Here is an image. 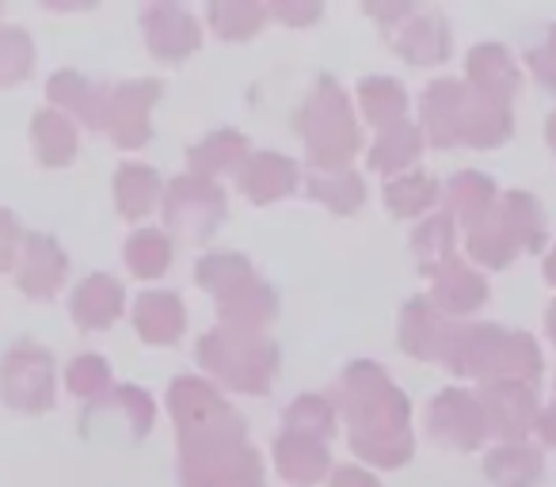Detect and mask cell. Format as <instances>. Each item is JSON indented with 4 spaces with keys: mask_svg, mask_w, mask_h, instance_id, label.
Instances as JSON below:
<instances>
[{
    "mask_svg": "<svg viewBox=\"0 0 556 487\" xmlns=\"http://www.w3.org/2000/svg\"><path fill=\"white\" fill-rule=\"evenodd\" d=\"M168 259H172L168 236L156 229L134 232L130 244H126V264H130V271L138 274V279H156V274L168 267Z\"/></svg>",
    "mask_w": 556,
    "mask_h": 487,
    "instance_id": "cell-35",
    "label": "cell"
},
{
    "mask_svg": "<svg viewBox=\"0 0 556 487\" xmlns=\"http://www.w3.org/2000/svg\"><path fill=\"white\" fill-rule=\"evenodd\" d=\"M287 423H290V431L313 434V438H328L336 426V411L325 396H302L298 403H290Z\"/></svg>",
    "mask_w": 556,
    "mask_h": 487,
    "instance_id": "cell-38",
    "label": "cell"
},
{
    "mask_svg": "<svg viewBox=\"0 0 556 487\" xmlns=\"http://www.w3.org/2000/svg\"><path fill=\"white\" fill-rule=\"evenodd\" d=\"M111 373H108V362H103L100 355H80L77 362L70 366V388L77 396H88V400H96V396L108 388Z\"/></svg>",
    "mask_w": 556,
    "mask_h": 487,
    "instance_id": "cell-40",
    "label": "cell"
},
{
    "mask_svg": "<svg viewBox=\"0 0 556 487\" xmlns=\"http://www.w3.org/2000/svg\"><path fill=\"white\" fill-rule=\"evenodd\" d=\"M298 130L309 141V161L336 168V164H348L358 149V130L351 107L343 100L340 85L336 80H320L313 100L305 103L302 118H298Z\"/></svg>",
    "mask_w": 556,
    "mask_h": 487,
    "instance_id": "cell-4",
    "label": "cell"
},
{
    "mask_svg": "<svg viewBox=\"0 0 556 487\" xmlns=\"http://www.w3.org/2000/svg\"><path fill=\"white\" fill-rule=\"evenodd\" d=\"M20 256H24L16 271L20 290H27V294H35V297H47L62 286L65 267L70 264H65V252L58 248L50 236H24Z\"/></svg>",
    "mask_w": 556,
    "mask_h": 487,
    "instance_id": "cell-14",
    "label": "cell"
},
{
    "mask_svg": "<svg viewBox=\"0 0 556 487\" xmlns=\"http://www.w3.org/2000/svg\"><path fill=\"white\" fill-rule=\"evenodd\" d=\"M210 24H214L225 39H248V35L263 24V9H252V4H244V9H237V4H217V9L210 12Z\"/></svg>",
    "mask_w": 556,
    "mask_h": 487,
    "instance_id": "cell-39",
    "label": "cell"
},
{
    "mask_svg": "<svg viewBox=\"0 0 556 487\" xmlns=\"http://www.w3.org/2000/svg\"><path fill=\"white\" fill-rule=\"evenodd\" d=\"M0 396L20 411H47L54 400V366L35 343H20L0 366Z\"/></svg>",
    "mask_w": 556,
    "mask_h": 487,
    "instance_id": "cell-5",
    "label": "cell"
},
{
    "mask_svg": "<svg viewBox=\"0 0 556 487\" xmlns=\"http://www.w3.org/2000/svg\"><path fill=\"white\" fill-rule=\"evenodd\" d=\"M35 50L31 39L16 27H4L0 31V85H16V80L31 77Z\"/></svg>",
    "mask_w": 556,
    "mask_h": 487,
    "instance_id": "cell-37",
    "label": "cell"
},
{
    "mask_svg": "<svg viewBox=\"0 0 556 487\" xmlns=\"http://www.w3.org/2000/svg\"><path fill=\"white\" fill-rule=\"evenodd\" d=\"M545 133H548V145L556 149V111L548 115V126H545Z\"/></svg>",
    "mask_w": 556,
    "mask_h": 487,
    "instance_id": "cell-46",
    "label": "cell"
},
{
    "mask_svg": "<svg viewBox=\"0 0 556 487\" xmlns=\"http://www.w3.org/2000/svg\"><path fill=\"white\" fill-rule=\"evenodd\" d=\"M16 244H24L16 232V221H12V214H4L0 209V267L12 264V252H16Z\"/></svg>",
    "mask_w": 556,
    "mask_h": 487,
    "instance_id": "cell-42",
    "label": "cell"
},
{
    "mask_svg": "<svg viewBox=\"0 0 556 487\" xmlns=\"http://www.w3.org/2000/svg\"><path fill=\"white\" fill-rule=\"evenodd\" d=\"M500 221L510 232V240L518 244V252H541L548 244L545 209H541V202L533 194L526 191L500 194Z\"/></svg>",
    "mask_w": 556,
    "mask_h": 487,
    "instance_id": "cell-15",
    "label": "cell"
},
{
    "mask_svg": "<svg viewBox=\"0 0 556 487\" xmlns=\"http://www.w3.org/2000/svg\"><path fill=\"white\" fill-rule=\"evenodd\" d=\"M156 171L138 168V164H126L115 176V202L126 217H146L156 202Z\"/></svg>",
    "mask_w": 556,
    "mask_h": 487,
    "instance_id": "cell-33",
    "label": "cell"
},
{
    "mask_svg": "<svg viewBox=\"0 0 556 487\" xmlns=\"http://www.w3.org/2000/svg\"><path fill=\"white\" fill-rule=\"evenodd\" d=\"M469 85L465 80H434L424 95V133L434 145H462L465 115H469Z\"/></svg>",
    "mask_w": 556,
    "mask_h": 487,
    "instance_id": "cell-10",
    "label": "cell"
},
{
    "mask_svg": "<svg viewBox=\"0 0 556 487\" xmlns=\"http://www.w3.org/2000/svg\"><path fill=\"white\" fill-rule=\"evenodd\" d=\"M351 419V446L363 461L381 469H396L412 457V431H408V400L404 393L378 370L374 362H355L343 377Z\"/></svg>",
    "mask_w": 556,
    "mask_h": 487,
    "instance_id": "cell-1",
    "label": "cell"
},
{
    "mask_svg": "<svg viewBox=\"0 0 556 487\" xmlns=\"http://www.w3.org/2000/svg\"><path fill=\"white\" fill-rule=\"evenodd\" d=\"M396 50L408 57L412 65H439L450 57V27L439 12H424L412 16V24L396 35Z\"/></svg>",
    "mask_w": 556,
    "mask_h": 487,
    "instance_id": "cell-18",
    "label": "cell"
},
{
    "mask_svg": "<svg viewBox=\"0 0 556 487\" xmlns=\"http://www.w3.org/2000/svg\"><path fill=\"white\" fill-rule=\"evenodd\" d=\"M161 95V80H130L108 100V126L118 145L134 149L149 138V111Z\"/></svg>",
    "mask_w": 556,
    "mask_h": 487,
    "instance_id": "cell-9",
    "label": "cell"
},
{
    "mask_svg": "<svg viewBox=\"0 0 556 487\" xmlns=\"http://www.w3.org/2000/svg\"><path fill=\"white\" fill-rule=\"evenodd\" d=\"M199 282L206 290H214V294L225 302V297H232L244 286H252L255 279H252V267H248L240 256H210L199 264Z\"/></svg>",
    "mask_w": 556,
    "mask_h": 487,
    "instance_id": "cell-34",
    "label": "cell"
},
{
    "mask_svg": "<svg viewBox=\"0 0 556 487\" xmlns=\"http://www.w3.org/2000/svg\"><path fill=\"white\" fill-rule=\"evenodd\" d=\"M454 236H457L454 214H431L416 229L412 244H416V256H419V264H424L427 274H434L442 264H450V259H454Z\"/></svg>",
    "mask_w": 556,
    "mask_h": 487,
    "instance_id": "cell-27",
    "label": "cell"
},
{
    "mask_svg": "<svg viewBox=\"0 0 556 487\" xmlns=\"http://www.w3.org/2000/svg\"><path fill=\"white\" fill-rule=\"evenodd\" d=\"M123 312V286L108 274H92L73 294V317L80 328H108Z\"/></svg>",
    "mask_w": 556,
    "mask_h": 487,
    "instance_id": "cell-22",
    "label": "cell"
},
{
    "mask_svg": "<svg viewBox=\"0 0 556 487\" xmlns=\"http://www.w3.org/2000/svg\"><path fill=\"white\" fill-rule=\"evenodd\" d=\"M439 198H442L439 179L424 176V171H412V176H401L386 187V206L393 209L396 217H419Z\"/></svg>",
    "mask_w": 556,
    "mask_h": 487,
    "instance_id": "cell-30",
    "label": "cell"
},
{
    "mask_svg": "<svg viewBox=\"0 0 556 487\" xmlns=\"http://www.w3.org/2000/svg\"><path fill=\"white\" fill-rule=\"evenodd\" d=\"M538 434H541V441H545V446H553V449H556V400L548 403V408H541V415H538Z\"/></svg>",
    "mask_w": 556,
    "mask_h": 487,
    "instance_id": "cell-43",
    "label": "cell"
},
{
    "mask_svg": "<svg viewBox=\"0 0 556 487\" xmlns=\"http://www.w3.org/2000/svg\"><path fill=\"white\" fill-rule=\"evenodd\" d=\"M465 85L472 92L488 95V100L510 103L518 88H522V73H518L515 57L507 50L495 47V42H484V47H477L469 54V80Z\"/></svg>",
    "mask_w": 556,
    "mask_h": 487,
    "instance_id": "cell-13",
    "label": "cell"
},
{
    "mask_svg": "<svg viewBox=\"0 0 556 487\" xmlns=\"http://www.w3.org/2000/svg\"><path fill=\"white\" fill-rule=\"evenodd\" d=\"M358 95H363V115L370 118L374 126L389 130V126L404 123V107H408V95H404V88L396 85V80L370 77Z\"/></svg>",
    "mask_w": 556,
    "mask_h": 487,
    "instance_id": "cell-32",
    "label": "cell"
},
{
    "mask_svg": "<svg viewBox=\"0 0 556 487\" xmlns=\"http://www.w3.org/2000/svg\"><path fill=\"white\" fill-rule=\"evenodd\" d=\"M199 362L206 370H214L222 381L237 388H248V393H263L275 377L278 366V350L270 339L255 332H244V328H222V332L206 335L199 343Z\"/></svg>",
    "mask_w": 556,
    "mask_h": 487,
    "instance_id": "cell-3",
    "label": "cell"
},
{
    "mask_svg": "<svg viewBox=\"0 0 556 487\" xmlns=\"http://www.w3.org/2000/svg\"><path fill=\"white\" fill-rule=\"evenodd\" d=\"M480 408H484L488 431L495 438H503V446L526 441L530 431H538V393H533V385H522V381H488L480 388Z\"/></svg>",
    "mask_w": 556,
    "mask_h": 487,
    "instance_id": "cell-7",
    "label": "cell"
},
{
    "mask_svg": "<svg viewBox=\"0 0 556 487\" xmlns=\"http://www.w3.org/2000/svg\"><path fill=\"white\" fill-rule=\"evenodd\" d=\"M278 469L287 472L290 479H313L328 469V449L325 438H313V434L290 431L278 438Z\"/></svg>",
    "mask_w": 556,
    "mask_h": 487,
    "instance_id": "cell-24",
    "label": "cell"
},
{
    "mask_svg": "<svg viewBox=\"0 0 556 487\" xmlns=\"http://www.w3.org/2000/svg\"><path fill=\"white\" fill-rule=\"evenodd\" d=\"M237 179H240V187H244L248 198L270 202V198H282V194L294 191L298 164L278 153H260V156H248V164L240 168Z\"/></svg>",
    "mask_w": 556,
    "mask_h": 487,
    "instance_id": "cell-17",
    "label": "cell"
},
{
    "mask_svg": "<svg viewBox=\"0 0 556 487\" xmlns=\"http://www.w3.org/2000/svg\"><path fill=\"white\" fill-rule=\"evenodd\" d=\"M35 149H39L42 164H70L73 153H77V130L65 115L58 111H39L35 115Z\"/></svg>",
    "mask_w": 556,
    "mask_h": 487,
    "instance_id": "cell-29",
    "label": "cell"
},
{
    "mask_svg": "<svg viewBox=\"0 0 556 487\" xmlns=\"http://www.w3.org/2000/svg\"><path fill=\"white\" fill-rule=\"evenodd\" d=\"M526 65H530V73L541 80V85L556 92V27L548 31V39L541 42L538 50H530V54H526Z\"/></svg>",
    "mask_w": 556,
    "mask_h": 487,
    "instance_id": "cell-41",
    "label": "cell"
},
{
    "mask_svg": "<svg viewBox=\"0 0 556 487\" xmlns=\"http://www.w3.org/2000/svg\"><path fill=\"white\" fill-rule=\"evenodd\" d=\"M446 198H450L454 221H462L465 229H472V225H480L484 217H492L495 206H500V191H495L492 179L480 176V171H462V176H454Z\"/></svg>",
    "mask_w": 556,
    "mask_h": 487,
    "instance_id": "cell-21",
    "label": "cell"
},
{
    "mask_svg": "<svg viewBox=\"0 0 556 487\" xmlns=\"http://www.w3.org/2000/svg\"><path fill=\"white\" fill-rule=\"evenodd\" d=\"M484 472L495 487H533L545 472V457L530 441H510L484 457Z\"/></svg>",
    "mask_w": 556,
    "mask_h": 487,
    "instance_id": "cell-16",
    "label": "cell"
},
{
    "mask_svg": "<svg viewBox=\"0 0 556 487\" xmlns=\"http://www.w3.org/2000/svg\"><path fill=\"white\" fill-rule=\"evenodd\" d=\"M146 39H149V50L161 57H184L199 47V24H194L187 12L179 9H153L146 16Z\"/></svg>",
    "mask_w": 556,
    "mask_h": 487,
    "instance_id": "cell-20",
    "label": "cell"
},
{
    "mask_svg": "<svg viewBox=\"0 0 556 487\" xmlns=\"http://www.w3.org/2000/svg\"><path fill=\"white\" fill-rule=\"evenodd\" d=\"M419 149H424V130H419V126H412V123H396V126H389V130H381V138L374 141L370 168L401 171V168H408V164L416 161Z\"/></svg>",
    "mask_w": 556,
    "mask_h": 487,
    "instance_id": "cell-26",
    "label": "cell"
},
{
    "mask_svg": "<svg viewBox=\"0 0 556 487\" xmlns=\"http://www.w3.org/2000/svg\"><path fill=\"white\" fill-rule=\"evenodd\" d=\"M134 320L149 343H172L184 332V302L176 294H146L138 302Z\"/></svg>",
    "mask_w": 556,
    "mask_h": 487,
    "instance_id": "cell-23",
    "label": "cell"
},
{
    "mask_svg": "<svg viewBox=\"0 0 556 487\" xmlns=\"http://www.w3.org/2000/svg\"><path fill=\"white\" fill-rule=\"evenodd\" d=\"M545 282H548V286H556V248L545 256Z\"/></svg>",
    "mask_w": 556,
    "mask_h": 487,
    "instance_id": "cell-45",
    "label": "cell"
},
{
    "mask_svg": "<svg viewBox=\"0 0 556 487\" xmlns=\"http://www.w3.org/2000/svg\"><path fill=\"white\" fill-rule=\"evenodd\" d=\"M431 279V302L439 305L442 317H469V312H477L488 302V282L472 267H465L457 256L450 264H442Z\"/></svg>",
    "mask_w": 556,
    "mask_h": 487,
    "instance_id": "cell-12",
    "label": "cell"
},
{
    "mask_svg": "<svg viewBox=\"0 0 556 487\" xmlns=\"http://www.w3.org/2000/svg\"><path fill=\"white\" fill-rule=\"evenodd\" d=\"M50 100L73 107L88 126H108V100L100 95V88L80 80L77 73H58L50 80Z\"/></svg>",
    "mask_w": 556,
    "mask_h": 487,
    "instance_id": "cell-28",
    "label": "cell"
},
{
    "mask_svg": "<svg viewBox=\"0 0 556 487\" xmlns=\"http://www.w3.org/2000/svg\"><path fill=\"white\" fill-rule=\"evenodd\" d=\"M465 248L484 267H507L510 259L518 256V244L510 240V232L503 229V221H500V206H495L492 217H484L480 225L465 229Z\"/></svg>",
    "mask_w": 556,
    "mask_h": 487,
    "instance_id": "cell-25",
    "label": "cell"
},
{
    "mask_svg": "<svg viewBox=\"0 0 556 487\" xmlns=\"http://www.w3.org/2000/svg\"><path fill=\"white\" fill-rule=\"evenodd\" d=\"M427 431L434 441L450 449H480L488 431L484 408H480V396L465 393V388H446V393L434 396V403L427 408Z\"/></svg>",
    "mask_w": 556,
    "mask_h": 487,
    "instance_id": "cell-8",
    "label": "cell"
},
{
    "mask_svg": "<svg viewBox=\"0 0 556 487\" xmlns=\"http://www.w3.org/2000/svg\"><path fill=\"white\" fill-rule=\"evenodd\" d=\"M442 362L462 377L488 381H541V350L526 332H507L500 324H469L454 328Z\"/></svg>",
    "mask_w": 556,
    "mask_h": 487,
    "instance_id": "cell-2",
    "label": "cell"
},
{
    "mask_svg": "<svg viewBox=\"0 0 556 487\" xmlns=\"http://www.w3.org/2000/svg\"><path fill=\"white\" fill-rule=\"evenodd\" d=\"M248 141L237 138V133H214L210 141H202L199 149H191V168L199 176H214V171H237L248 164Z\"/></svg>",
    "mask_w": 556,
    "mask_h": 487,
    "instance_id": "cell-31",
    "label": "cell"
},
{
    "mask_svg": "<svg viewBox=\"0 0 556 487\" xmlns=\"http://www.w3.org/2000/svg\"><path fill=\"white\" fill-rule=\"evenodd\" d=\"M450 335H454V328H450V320L439 312V305H434L431 297H412L401 317V347L408 350L412 358L434 362V358L446 355Z\"/></svg>",
    "mask_w": 556,
    "mask_h": 487,
    "instance_id": "cell-11",
    "label": "cell"
},
{
    "mask_svg": "<svg viewBox=\"0 0 556 487\" xmlns=\"http://www.w3.org/2000/svg\"><path fill=\"white\" fill-rule=\"evenodd\" d=\"M309 191H313V198L328 202L336 214H351V209L366 198V187L355 171H340V176H309Z\"/></svg>",
    "mask_w": 556,
    "mask_h": 487,
    "instance_id": "cell-36",
    "label": "cell"
},
{
    "mask_svg": "<svg viewBox=\"0 0 556 487\" xmlns=\"http://www.w3.org/2000/svg\"><path fill=\"white\" fill-rule=\"evenodd\" d=\"M164 217L168 229H176L187 240H206L210 232L222 225L225 198L206 176H184L172 183L168 198H164Z\"/></svg>",
    "mask_w": 556,
    "mask_h": 487,
    "instance_id": "cell-6",
    "label": "cell"
},
{
    "mask_svg": "<svg viewBox=\"0 0 556 487\" xmlns=\"http://www.w3.org/2000/svg\"><path fill=\"white\" fill-rule=\"evenodd\" d=\"M545 332H548V339H553V347H556V302L548 305V312H545Z\"/></svg>",
    "mask_w": 556,
    "mask_h": 487,
    "instance_id": "cell-44",
    "label": "cell"
},
{
    "mask_svg": "<svg viewBox=\"0 0 556 487\" xmlns=\"http://www.w3.org/2000/svg\"><path fill=\"white\" fill-rule=\"evenodd\" d=\"M469 92H472V88H469ZM510 130H515L510 103L488 100V95H480V92L469 95V115H465L462 145L492 149V145H500V141H507Z\"/></svg>",
    "mask_w": 556,
    "mask_h": 487,
    "instance_id": "cell-19",
    "label": "cell"
}]
</instances>
